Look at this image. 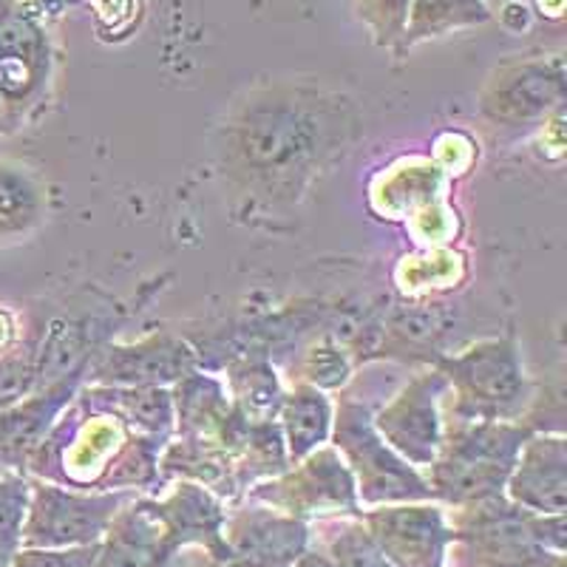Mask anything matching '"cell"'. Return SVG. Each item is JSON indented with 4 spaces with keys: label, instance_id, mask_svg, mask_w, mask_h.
Instances as JSON below:
<instances>
[{
    "label": "cell",
    "instance_id": "d6986e66",
    "mask_svg": "<svg viewBox=\"0 0 567 567\" xmlns=\"http://www.w3.org/2000/svg\"><path fill=\"white\" fill-rule=\"evenodd\" d=\"M171 394H174L176 437L219 443L221 429L233 412L225 381H219L216 374L194 369L171 386Z\"/></svg>",
    "mask_w": 567,
    "mask_h": 567
},
{
    "label": "cell",
    "instance_id": "7c38bea8",
    "mask_svg": "<svg viewBox=\"0 0 567 567\" xmlns=\"http://www.w3.org/2000/svg\"><path fill=\"white\" fill-rule=\"evenodd\" d=\"M361 523L394 567H443L454 542L452 523L440 505H378Z\"/></svg>",
    "mask_w": 567,
    "mask_h": 567
},
{
    "label": "cell",
    "instance_id": "e0dca14e",
    "mask_svg": "<svg viewBox=\"0 0 567 567\" xmlns=\"http://www.w3.org/2000/svg\"><path fill=\"white\" fill-rule=\"evenodd\" d=\"M154 505L179 548H202L210 561H225L227 511L221 496L190 480H176L171 494L154 499Z\"/></svg>",
    "mask_w": 567,
    "mask_h": 567
},
{
    "label": "cell",
    "instance_id": "2e32d148",
    "mask_svg": "<svg viewBox=\"0 0 567 567\" xmlns=\"http://www.w3.org/2000/svg\"><path fill=\"white\" fill-rule=\"evenodd\" d=\"M83 374H71L40 389L18 406L0 412V474H27L29 457L78 394Z\"/></svg>",
    "mask_w": 567,
    "mask_h": 567
},
{
    "label": "cell",
    "instance_id": "30bf717a",
    "mask_svg": "<svg viewBox=\"0 0 567 567\" xmlns=\"http://www.w3.org/2000/svg\"><path fill=\"white\" fill-rule=\"evenodd\" d=\"M565 103V60L528 58L494 69L480 94L485 120L505 128L548 123Z\"/></svg>",
    "mask_w": 567,
    "mask_h": 567
},
{
    "label": "cell",
    "instance_id": "7402d4cb",
    "mask_svg": "<svg viewBox=\"0 0 567 567\" xmlns=\"http://www.w3.org/2000/svg\"><path fill=\"white\" fill-rule=\"evenodd\" d=\"M45 216V194L32 171L0 159V245L27 239Z\"/></svg>",
    "mask_w": 567,
    "mask_h": 567
},
{
    "label": "cell",
    "instance_id": "ba28073f",
    "mask_svg": "<svg viewBox=\"0 0 567 567\" xmlns=\"http://www.w3.org/2000/svg\"><path fill=\"white\" fill-rule=\"evenodd\" d=\"M136 494L85 491L34 480L20 548H83L97 545L114 516Z\"/></svg>",
    "mask_w": 567,
    "mask_h": 567
},
{
    "label": "cell",
    "instance_id": "4316f807",
    "mask_svg": "<svg viewBox=\"0 0 567 567\" xmlns=\"http://www.w3.org/2000/svg\"><path fill=\"white\" fill-rule=\"evenodd\" d=\"M389 347L394 352L389 354H398L403 349H420V347H429L437 341L440 336L445 332V321H443V312L434 307V310H403L389 321Z\"/></svg>",
    "mask_w": 567,
    "mask_h": 567
},
{
    "label": "cell",
    "instance_id": "44dd1931",
    "mask_svg": "<svg viewBox=\"0 0 567 567\" xmlns=\"http://www.w3.org/2000/svg\"><path fill=\"white\" fill-rule=\"evenodd\" d=\"M488 20V0H409L406 29L394 52L406 54L414 45L471 27H483Z\"/></svg>",
    "mask_w": 567,
    "mask_h": 567
},
{
    "label": "cell",
    "instance_id": "8992f818",
    "mask_svg": "<svg viewBox=\"0 0 567 567\" xmlns=\"http://www.w3.org/2000/svg\"><path fill=\"white\" fill-rule=\"evenodd\" d=\"M128 437L131 432L120 420L89 412L74 394L29 457L27 474L65 488L100 491L111 460Z\"/></svg>",
    "mask_w": 567,
    "mask_h": 567
},
{
    "label": "cell",
    "instance_id": "277c9868",
    "mask_svg": "<svg viewBox=\"0 0 567 567\" xmlns=\"http://www.w3.org/2000/svg\"><path fill=\"white\" fill-rule=\"evenodd\" d=\"M449 383L443 423L449 420H516L528 403V378L514 338H488L460 354L432 363Z\"/></svg>",
    "mask_w": 567,
    "mask_h": 567
},
{
    "label": "cell",
    "instance_id": "f546056e",
    "mask_svg": "<svg viewBox=\"0 0 567 567\" xmlns=\"http://www.w3.org/2000/svg\"><path fill=\"white\" fill-rule=\"evenodd\" d=\"M97 554L100 542L83 548H18L9 567H94Z\"/></svg>",
    "mask_w": 567,
    "mask_h": 567
},
{
    "label": "cell",
    "instance_id": "cb8c5ba5",
    "mask_svg": "<svg viewBox=\"0 0 567 567\" xmlns=\"http://www.w3.org/2000/svg\"><path fill=\"white\" fill-rule=\"evenodd\" d=\"M40 341L0 354V412L40 392Z\"/></svg>",
    "mask_w": 567,
    "mask_h": 567
},
{
    "label": "cell",
    "instance_id": "52a82bcc",
    "mask_svg": "<svg viewBox=\"0 0 567 567\" xmlns=\"http://www.w3.org/2000/svg\"><path fill=\"white\" fill-rule=\"evenodd\" d=\"M54 52L45 12L32 0H0V103L18 128L43 105Z\"/></svg>",
    "mask_w": 567,
    "mask_h": 567
},
{
    "label": "cell",
    "instance_id": "83f0119b",
    "mask_svg": "<svg viewBox=\"0 0 567 567\" xmlns=\"http://www.w3.org/2000/svg\"><path fill=\"white\" fill-rule=\"evenodd\" d=\"M358 18L372 34L374 45L398 49L409 18V0H354Z\"/></svg>",
    "mask_w": 567,
    "mask_h": 567
},
{
    "label": "cell",
    "instance_id": "4fadbf2b",
    "mask_svg": "<svg viewBox=\"0 0 567 567\" xmlns=\"http://www.w3.org/2000/svg\"><path fill=\"white\" fill-rule=\"evenodd\" d=\"M199 369V352L176 336H151L136 343H105L91 354L85 381L94 386H165Z\"/></svg>",
    "mask_w": 567,
    "mask_h": 567
},
{
    "label": "cell",
    "instance_id": "6da1fadb",
    "mask_svg": "<svg viewBox=\"0 0 567 567\" xmlns=\"http://www.w3.org/2000/svg\"><path fill=\"white\" fill-rule=\"evenodd\" d=\"M349 125L347 100L310 85H270L247 97L227 125V162L267 194H298Z\"/></svg>",
    "mask_w": 567,
    "mask_h": 567
},
{
    "label": "cell",
    "instance_id": "d6a6232c",
    "mask_svg": "<svg viewBox=\"0 0 567 567\" xmlns=\"http://www.w3.org/2000/svg\"><path fill=\"white\" fill-rule=\"evenodd\" d=\"M292 567H336V561L329 559V554H321V550H303Z\"/></svg>",
    "mask_w": 567,
    "mask_h": 567
},
{
    "label": "cell",
    "instance_id": "e575fe53",
    "mask_svg": "<svg viewBox=\"0 0 567 567\" xmlns=\"http://www.w3.org/2000/svg\"><path fill=\"white\" fill-rule=\"evenodd\" d=\"M9 561H12V554L0 548V567H9Z\"/></svg>",
    "mask_w": 567,
    "mask_h": 567
},
{
    "label": "cell",
    "instance_id": "ac0fdd59",
    "mask_svg": "<svg viewBox=\"0 0 567 567\" xmlns=\"http://www.w3.org/2000/svg\"><path fill=\"white\" fill-rule=\"evenodd\" d=\"M78 400L89 412L116 417L131 434L171 440L176 432L174 394L165 386H89L78 389Z\"/></svg>",
    "mask_w": 567,
    "mask_h": 567
},
{
    "label": "cell",
    "instance_id": "5b68a950",
    "mask_svg": "<svg viewBox=\"0 0 567 567\" xmlns=\"http://www.w3.org/2000/svg\"><path fill=\"white\" fill-rule=\"evenodd\" d=\"M329 443L336 445L343 463L352 471L361 505L378 508V505L432 503L434 499L420 468L409 465L378 434L367 403L341 398L332 417Z\"/></svg>",
    "mask_w": 567,
    "mask_h": 567
},
{
    "label": "cell",
    "instance_id": "3957f363",
    "mask_svg": "<svg viewBox=\"0 0 567 567\" xmlns=\"http://www.w3.org/2000/svg\"><path fill=\"white\" fill-rule=\"evenodd\" d=\"M530 434L534 425L516 420H449L437 457L423 468L432 496L454 508L503 496Z\"/></svg>",
    "mask_w": 567,
    "mask_h": 567
},
{
    "label": "cell",
    "instance_id": "603a6c76",
    "mask_svg": "<svg viewBox=\"0 0 567 567\" xmlns=\"http://www.w3.org/2000/svg\"><path fill=\"white\" fill-rule=\"evenodd\" d=\"M233 409L247 420H276L284 389L265 354H245L227 367L225 378Z\"/></svg>",
    "mask_w": 567,
    "mask_h": 567
},
{
    "label": "cell",
    "instance_id": "ffe728a7",
    "mask_svg": "<svg viewBox=\"0 0 567 567\" xmlns=\"http://www.w3.org/2000/svg\"><path fill=\"white\" fill-rule=\"evenodd\" d=\"M332 417H336V406L321 389L298 383L292 392H284L276 420L278 429H281L284 445H287L290 465L321 449L323 443H329Z\"/></svg>",
    "mask_w": 567,
    "mask_h": 567
},
{
    "label": "cell",
    "instance_id": "7a4b0ae2",
    "mask_svg": "<svg viewBox=\"0 0 567 567\" xmlns=\"http://www.w3.org/2000/svg\"><path fill=\"white\" fill-rule=\"evenodd\" d=\"M449 523L457 567H565V514H530L503 494L463 505Z\"/></svg>",
    "mask_w": 567,
    "mask_h": 567
},
{
    "label": "cell",
    "instance_id": "4dcf8cb0",
    "mask_svg": "<svg viewBox=\"0 0 567 567\" xmlns=\"http://www.w3.org/2000/svg\"><path fill=\"white\" fill-rule=\"evenodd\" d=\"M14 336H18V329H14V318L9 316L3 307H0V354L12 349Z\"/></svg>",
    "mask_w": 567,
    "mask_h": 567
},
{
    "label": "cell",
    "instance_id": "836d02e7",
    "mask_svg": "<svg viewBox=\"0 0 567 567\" xmlns=\"http://www.w3.org/2000/svg\"><path fill=\"white\" fill-rule=\"evenodd\" d=\"M12 131H18V123H14L12 114L0 103V134H12Z\"/></svg>",
    "mask_w": 567,
    "mask_h": 567
},
{
    "label": "cell",
    "instance_id": "f1b7e54d",
    "mask_svg": "<svg viewBox=\"0 0 567 567\" xmlns=\"http://www.w3.org/2000/svg\"><path fill=\"white\" fill-rule=\"evenodd\" d=\"M329 559L336 567H394L381 548L374 545L363 523H343L332 539H329Z\"/></svg>",
    "mask_w": 567,
    "mask_h": 567
},
{
    "label": "cell",
    "instance_id": "484cf974",
    "mask_svg": "<svg viewBox=\"0 0 567 567\" xmlns=\"http://www.w3.org/2000/svg\"><path fill=\"white\" fill-rule=\"evenodd\" d=\"M298 372H301V383L327 392V389L343 386L352 369H349L347 352L332 338H323V341H318L316 347L303 352Z\"/></svg>",
    "mask_w": 567,
    "mask_h": 567
},
{
    "label": "cell",
    "instance_id": "9c48e42d",
    "mask_svg": "<svg viewBox=\"0 0 567 567\" xmlns=\"http://www.w3.org/2000/svg\"><path fill=\"white\" fill-rule=\"evenodd\" d=\"M250 499L301 523L323 516H361L352 471L332 443H323L292 463V468L252 485Z\"/></svg>",
    "mask_w": 567,
    "mask_h": 567
},
{
    "label": "cell",
    "instance_id": "9a60e30c",
    "mask_svg": "<svg viewBox=\"0 0 567 567\" xmlns=\"http://www.w3.org/2000/svg\"><path fill=\"white\" fill-rule=\"evenodd\" d=\"M505 499L530 514H565L567 440L565 434H530L523 443L505 483Z\"/></svg>",
    "mask_w": 567,
    "mask_h": 567
},
{
    "label": "cell",
    "instance_id": "8fae6325",
    "mask_svg": "<svg viewBox=\"0 0 567 567\" xmlns=\"http://www.w3.org/2000/svg\"><path fill=\"white\" fill-rule=\"evenodd\" d=\"M449 392L443 372L429 369L400 389L386 406L372 414L383 440L414 468H429L443 445V400Z\"/></svg>",
    "mask_w": 567,
    "mask_h": 567
},
{
    "label": "cell",
    "instance_id": "d4e9b609",
    "mask_svg": "<svg viewBox=\"0 0 567 567\" xmlns=\"http://www.w3.org/2000/svg\"><path fill=\"white\" fill-rule=\"evenodd\" d=\"M32 480L27 474H0V548L14 554L27 523Z\"/></svg>",
    "mask_w": 567,
    "mask_h": 567
},
{
    "label": "cell",
    "instance_id": "1f68e13d",
    "mask_svg": "<svg viewBox=\"0 0 567 567\" xmlns=\"http://www.w3.org/2000/svg\"><path fill=\"white\" fill-rule=\"evenodd\" d=\"M536 12L548 20H561L565 18V0H534Z\"/></svg>",
    "mask_w": 567,
    "mask_h": 567
},
{
    "label": "cell",
    "instance_id": "5bb4252c",
    "mask_svg": "<svg viewBox=\"0 0 567 567\" xmlns=\"http://www.w3.org/2000/svg\"><path fill=\"white\" fill-rule=\"evenodd\" d=\"M179 545L162 523L154 496H134L100 539L94 567H176Z\"/></svg>",
    "mask_w": 567,
    "mask_h": 567
}]
</instances>
